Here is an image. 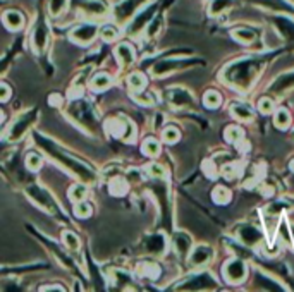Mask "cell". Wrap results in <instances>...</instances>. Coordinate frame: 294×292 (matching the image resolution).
<instances>
[{"label":"cell","mask_w":294,"mask_h":292,"mask_svg":"<svg viewBox=\"0 0 294 292\" xmlns=\"http://www.w3.org/2000/svg\"><path fill=\"white\" fill-rule=\"evenodd\" d=\"M64 242L69 249H78L79 248V239L76 237L73 232H64Z\"/></svg>","instance_id":"obj_27"},{"label":"cell","mask_w":294,"mask_h":292,"mask_svg":"<svg viewBox=\"0 0 294 292\" xmlns=\"http://www.w3.org/2000/svg\"><path fill=\"white\" fill-rule=\"evenodd\" d=\"M234 115L238 117L239 120H243V122L253 119L251 108H250V107H244V105H236V107H234Z\"/></svg>","instance_id":"obj_18"},{"label":"cell","mask_w":294,"mask_h":292,"mask_svg":"<svg viewBox=\"0 0 294 292\" xmlns=\"http://www.w3.org/2000/svg\"><path fill=\"white\" fill-rule=\"evenodd\" d=\"M28 194H30L33 200L36 201L38 205H41L43 208H47L49 211H52V213H55V203H54V200L50 198V194L47 192L45 189H41L40 186H30L28 187Z\"/></svg>","instance_id":"obj_4"},{"label":"cell","mask_w":294,"mask_h":292,"mask_svg":"<svg viewBox=\"0 0 294 292\" xmlns=\"http://www.w3.org/2000/svg\"><path fill=\"white\" fill-rule=\"evenodd\" d=\"M224 273L227 277V280L232 282V284H238V282H241L244 279L246 275V266L244 263L241 260H232L225 265L224 268Z\"/></svg>","instance_id":"obj_5"},{"label":"cell","mask_w":294,"mask_h":292,"mask_svg":"<svg viewBox=\"0 0 294 292\" xmlns=\"http://www.w3.org/2000/svg\"><path fill=\"white\" fill-rule=\"evenodd\" d=\"M289 120H291V117H289V112L287 110H282V108H281V110L277 112V115H276V124L279 127H287Z\"/></svg>","instance_id":"obj_26"},{"label":"cell","mask_w":294,"mask_h":292,"mask_svg":"<svg viewBox=\"0 0 294 292\" xmlns=\"http://www.w3.org/2000/svg\"><path fill=\"white\" fill-rule=\"evenodd\" d=\"M148 171L151 174V177H164V167H160V165H156V163H151V165L148 167Z\"/></svg>","instance_id":"obj_33"},{"label":"cell","mask_w":294,"mask_h":292,"mask_svg":"<svg viewBox=\"0 0 294 292\" xmlns=\"http://www.w3.org/2000/svg\"><path fill=\"white\" fill-rule=\"evenodd\" d=\"M110 191H112V194H116V196L124 194V192L127 191V184H126L124 179H122V177H114V181L110 182Z\"/></svg>","instance_id":"obj_16"},{"label":"cell","mask_w":294,"mask_h":292,"mask_svg":"<svg viewBox=\"0 0 294 292\" xmlns=\"http://www.w3.org/2000/svg\"><path fill=\"white\" fill-rule=\"evenodd\" d=\"M4 119H6V114H4V112L0 110V124H2V122H4Z\"/></svg>","instance_id":"obj_36"},{"label":"cell","mask_w":294,"mask_h":292,"mask_svg":"<svg viewBox=\"0 0 294 292\" xmlns=\"http://www.w3.org/2000/svg\"><path fill=\"white\" fill-rule=\"evenodd\" d=\"M107 86H110V76L105 72L102 74H97V76L93 78L92 81V88L97 89V91H102V89H105Z\"/></svg>","instance_id":"obj_14"},{"label":"cell","mask_w":294,"mask_h":292,"mask_svg":"<svg viewBox=\"0 0 294 292\" xmlns=\"http://www.w3.org/2000/svg\"><path fill=\"white\" fill-rule=\"evenodd\" d=\"M74 213H76L78 218H88L89 213H92V208H89L88 203H83V201H79V203L76 205V208H74Z\"/></svg>","instance_id":"obj_23"},{"label":"cell","mask_w":294,"mask_h":292,"mask_svg":"<svg viewBox=\"0 0 294 292\" xmlns=\"http://www.w3.org/2000/svg\"><path fill=\"white\" fill-rule=\"evenodd\" d=\"M41 158L38 157L36 153H30L26 157V165H28V168H30V171H38V168L41 167Z\"/></svg>","instance_id":"obj_24"},{"label":"cell","mask_w":294,"mask_h":292,"mask_svg":"<svg viewBox=\"0 0 294 292\" xmlns=\"http://www.w3.org/2000/svg\"><path fill=\"white\" fill-rule=\"evenodd\" d=\"M35 141L41 146V148L45 150L47 153L50 155V157H54L55 160H59V162L62 163L64 167H67L69 171H73L76 176H79V177L83 179V181H86V182L95 181V174L89 171V168L84 165V163L78 162V160L73 158L71 155L64 153V150H60L59 146H57L55 143H52L50 139H47V138H43L41 134L35 133Z\"/></svg>","instance_id":"obj_1"},{"label":"cell","mask_w":294,"mask_h":292,"mask_svg":"<svg viewBox=\"0 0 294 292\" xmlns=\"http://www.w3.org/2000/svg\"><path fill=\"white\" fill-rule=\"evenodd\" d=\"M272 108H274V103L270 98H263L262 102H260V110L263 112V114H268V112H272Z\"/></svg>","instance_id":"obj_34"},{"label":"cell","mask_w":294,"mask_h":292,"mask_svg":"<svg viewBox=\"0 0 294 292\" xmlns=\"http://www.w3.org/2000/svg\"><path fill=\"white\" fill-rule=\"evenodd\" d=\"M167 100L170 102V105L175 107V108H181V107H188L193 103V98L188 95L186 91L183 89L175 88V89H170L169 95H167Z\"/></svg>","instance_id":"obj_8"},{"label":"cell","mask_w":294,"mask_h":292,"mask_svg":"<svg viewBox=\"0 0 294 292\" xmlns=\"http://www.w3.org/2000/svg\"><path fill=\"white\" fill-rule=\"evenodd\" d=\"M35 110H30L26 114H21L17 117L16 120L12 122V126L9 127V133H7V138L9 141H17L21 139L22 136L26 134V131L30 129V126L33 124V119H35Z\"/></svg>","instance_id":"obj_2"},{"label":"cell","mask_w":294,"mask_h":292,"mask_svg":"<svg viewBox=\"0 0 294 292\" xmlns=\"http://www.w3.org/2000/svg\"><path fill=\"white\" fill-rule=\"evenodd\" d=\"M74 4L81 9L84 14H88V16L100 17L107 12L105 4L100 2V0H76Z\"/></svg>","instance_id":"obj_6"},{"label":"cell","mask_w":294,"mask_h":292,"mask_svg":"<svg viewBox=\"0 0 294 292\" xmlns=\"http://www.w3.org/2000/svg\"><path fill=\"white\" fill-rule=\"evenodd\" d=\"M86 192H88L86 187H84L83 184H78L69 191V198L73 201H76V203H79V201H83L84 198H86Z\"/></svg>","instance_id":"obj_17"},{"label":"cell","mask_w":294,"mask_h":292,"mask_svg":"<svg viewBox=\"0 0 294 292\" xmlns=\"http://www.w3.org/2000/svg\"><path fill=\"white\" fill-rule=\"evenodd\" d=\"M229 189L227 187H217L215 189V192H213V200L217 201L219 205H224V203H227L229 201Z\"/></svg>","instance_id":"obj_21"},{"label":"cell","mask_w":294,"mask_h":292,"mask_svg":"<svg viewBox=\"0 0 294 292\" xmlns=\"http://www.w3.org/2000/svg\"><path fill=\"white\" fill-rule=\"evenodd\" d=\"M155 11V6H151L150 9H146V11L143 14H140V17H136V21L132 22V28H131V33H134L136 30H140V28H143V25L146 21L151 17V14H153Z\"/></svg>","instance_id":"obj_15"},{"label":"cell","mask_w":294,"mask_h":292,"mask_svg":"<svg viewBox=\"0 0 294 292\" xmlns=\"http://www.w3.org/2000/svg\"><path fill=\"white\" fill-rule=\"evenodd\" d=\"M164 138H165L167 143H174V141L179 139V131L175 129V127H169V129H165Z\"/></svg>","instance_id":"obj_31"},{"label":"cell","mask_w":294,"mask_h":292,"mask_svg":"<svg viewBox=\"0 0 294 292\" xmlns=\"http://www.w3.org/2000/svg\"><path fill=\"white\" fill-rule=\"evenodd\" d=\"M9 96H11V88H9L7 84L0 83V102L9 100Z\"/></svg>","instance_id":"obj_35"},{"label":"cell","mask_w":294,"mask_h":292,"mask_svg":"<svg viewBox=\"0 0 294 292\" xmlns=\"http://www.w3.org/2000/svg\"><path fill=\"white\" fill-rule=\"evenodd\" d=\"M219 103H220L219 93H215V91H208V93H207V96H205V105H207V107L215 108L217 105H219Z\"/></svg>","instance_id":"obj_29"},{"label":"cell","mask_w":294,"mask_h":292,"mask_svg":"<svg viewBox=\"0 0 294 292\" xmlns=\"http://www.w3.org/2000/svg\"><path fill=\"white\" fill-rule=\"evenodd\" d=\"M227 7H231V0H212L210 12L213 14V16H217V14L224 12Z\"/></svg>","instance_id":"obj_20"},{"label":"cell","mask_w":294,"mask_h":292,"mask_svg":"<svg viewBox=\"0 0 294 292\" xmlns=\"http://www.w3.org/2000/svg\"><path fill=\"white\" fill-rule=\"evenodd\" d=\"M208 260H212V249L208 246H198L191 254V263L196 266L203 265V263H207Z\"/></svg>","instance_id":"obj_11"},{"label":"cell","mask_w":294,"mask_h":292,"mask_svg":"<svg viewBox=\"0 0 294 292\" xmlns=\"http://www.w3.org/2000/svg\"><path fill=\"white\" fill-rule=\"evenodd\" d=\"M47 38H49V30H47L43 21H38L35 33H33V46H35L36 52H43L45 45H47Z\"/></svg>","instance_id":"obj_7"},{"label":"cell","mask_w":294,"mask_h":292,"mask_svg":"<svg viewBox=\"0 0 294 292\" xmlns=\"http://www.w3.org/2000/svg\"><path fill=\"white\" fill-rule=\"evenodd\" d=\"M234 36L239 41H243V43H251V41H255V33L251 30H238V31H234Z\"/></svg>","instance_id":"obj_22"},{"label":"cell","mask_w":294,"mask_h":292,"mask_svg":"<svg viewBox=\"0 0 294 292\" xmlns=\"http://www.w3.org/2000/svg\"><path fill=\"white\" fill-rule=\"evenodd\" d=\"M239 237H241V241H243V242L246 244V246H253L255 242L262 241L263 235L260 234L255 227H250V225H246V227L241 229Z\"/></svg>","instance_id":"obj_9"},{"label":"cell","mask_w":294,"mask_h":292,"mask_svg":"<svg viewBox=\"0 0 294 292\" xmlns=\"http://www.w3.org/2000/svg\"><path fill=\"white\" fill-rule=\"evenodd\" d=\"M100 35H102V38L105 40V41H112V40H116V36H117V30L114 26H103V30L100 31Z\"/></svg>","instance_id":"obj_28"},{"label":"cell","mask_w":294,"mask_h":292,"mask_svg":"<svg viewBox=\"0 0 294 292\" xmlns=\"http://www.w3.org/2000/svg\"><path fill=\"white\" fill-rule=\"evenodd\" d=\"M174 246H175V251L179 254H186L189 246H191V241L186 234H177L175 235V241H174Z\"/></svg>","instance_id":"obj_13"},{"label":"cell","mask_w":294,"mask_h":292,"mask_svg":"<svg viewBox=\"0 0 294 292\" xmlns=\"http://www.w3.org/2000/svg\"><path fill=\"white\" fill-rule=\"evenodd\" d=\"M225 136H227V139H229V141H238L241 138V131L238 129V127H229Z\"/></svg>","instance_id":"obj_32"},{"label":"cell","mask_w":294,"mask_h":292,"mask_svg":"<svg viewBox=\"0 0 294 292\" xmlns=\"http://www.w3.org/2000/svg\"><path fill=\"white\" fill-rule=\"evenodd\" d=\"M143 150H145V153H148V155H156L160 150V146L155 139H148V141H145Z\"/></svg>","instance_id":"obj_30"},{"label":"cell","mask_w":294,"mask_h":292,"mask_svg":"<svg viewBox=\"0 0 294 292\" xmlns=\"http://www.w3.org/2000/svg\"><path fill=\"white\" fill-rule=\"evenodd\" d=\"M4 22H6L7 28H11V30H19V28L22 26V22H25V17L17 11H7L6 16H4Z\"/></svg>","instance_id":"obj_12"},{"label":"cell","mask_w":294,"mask_h":292,"mask_svg":"<svg viewBox=\"0 0 294 292\" xmlns=\"http://www.w3.org/2000/svg\"><path fill=\"white\" fill-rule=\"evenodd\" d=\"M65 6H67V0H50L49 7H50V14L54 17L60 16V14L64 12Z\"/></svg>","instance_id":"obj_19"},{"label":"cell","mask_w":294,"mask_h":292,"mask_svg":"<svg viewBox=\"0 0 294 292\" xmlns=\"http://www.w3.org/2000/svg\"><path fill=\"white\" fill-rule=\"evenodd\" d=\"M129 86H131L132 89H140V88H143V86H145V78L141 76L140 72L131 74V76H129Z\"/></svg>","instance_id":"obj_25"},{"label":"cell","mask_w":294,"mask_h":292,"mask_svg":"<svg viewBox=\"0 0 294 292\" xmlns=\"http://www.w3.org/2000/svg\"><path fill=\"white\" fill-rule=\"evenodd\" d=\"M116 55H117V59H119V62L122 67H127V65H131L132 64V60H134V54H132V48L127 43H122L117 46V50H116Z\"/></svg>","instance_id":"obj_10"},{"label":"cell","mask_w":294,"mask_h":292,"mask_svg":"<svg viewBox=\"0 0 294 292\" xmlns=\"http://www.w3.org/2000/svg\"><path fill=\"white\" fill-rule=\"evenodd\" d=\"M98 33L97 25H92V22H84V25L76 26L73 31H71V40H74L76 43L79 45H86L89 41L95 40Z\"/></svg>","instance_id":"obj_3"}]
</instances>
